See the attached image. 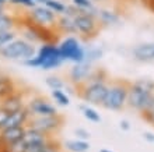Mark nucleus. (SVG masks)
<instances>
[{"label": "nucleus", "mask_w": 154, "mask_h": 152, "mask_svg": "<svg viewBox=\"0 0 154 152\" xmlns=\"http://www.w3.org/2000/svg\"><path fill=\"white\" fill-rule=\"evenodd\" d=\"M94 3H101V1H106V0H93Z\"/></svg>", "instance_id": "obj_39"}, {"label": "nucleus", "mask_w": 154, "mask_h": 152, "mask_svg": "<svg viewBox=\"0 0 154 152\" xmlns=\"http://www.w3.org/2000/svg\"><path fill=\"white\" fill-rule=\"evenodd\" d=\"M27 100H28L27 92L23 91L21 88H18L14 94H11L7 98L0 100V108H3L8 113H16L27 106Z\"/></svg>", "instance_id": "obj_12"}, {"label": "nucleus", "mask_w": 154, "mask_h": 152, "mask_svg": "<svg viewBox=\"0 0 154 152\" xmlns=\"http://www.w3.org/2000/svg\"><path fill=\"white\" fill-rule=\"evenodd\" d=\"M119 127H121V130H123V131H128V130H130V124L128 120H121Z\"/></svg>", "instance_id": "obj_34"}, {"label": "nucleus", "mask_w": 154, "mask_h": 152, "mask_svg": "<svg viewBox=\"0 0 154 152\" xmlns=\"http://www.w3.org/2000/svg\"><path fill=\"white\" fill-rule=\"evenodd\" d=\"M132 56L140 63H153L154 61V42H142L132 48Z\"/></svg>", "instance_id": "obj_13"}, {"label": "nucleus", "mask_w": 154, "mask_h": 152, "mask_svg": "<svg viewBox=\"0 0 154 152\" xmlns=\"http://www.w3.org/2000/svg\"><path fill=\"white\" fill-rule=\"evenodd\" d=\"M4 152H28V145L24 140L16 141L11 144H6Z\"/></svg>", "instance_id": "obj_26"}, {"label": "nucleus", "mask_w": 154, "mask_h": 152, "mask_svg": "<svg viewBox=\"0 0 154 152\" xmlns=\"http://www.w3.org/2000/svg\"><path fill=\"white\" fill-rule=\"evenodd\" d=\"M10 115H11V113H8L7 110H4L3 108H0V130L4 128V126H6V123H7Z\"/></svg>", "instance_id": "obj_31"}, {"label": "nucleus", "mask_w": 154, "mask_h": 152, "mask_svg": "<svg viewBox=\"0 0 154 152\" xmlns=\"http://www.w3.org/2000/svg\"><path fill=\"white\" fill-rule=\"evenodd\" d=\"M45 84L51 91L53 89H65L66 88V82L62 80L60 77L57 76H48L45 78Z\"/></svg>", "instance_id": "obj_23"}, {"label": "nucleus", "mask_w": 154, "mask_h": 152, "mask_svg": "<svg viewBox=\"0 0 154 152\" xmlns=\"http://www.w3.org/2000/svg\"><path fill=\"white\" fill-rule=\"evenodd\" d=\"M0 50H2V48H0Z\"/></svg>", "instance_id": "obj_41"}, {"label": "nucleus", "mask_w": 154, "mask_h": 152, "mask_svg": "<svg viewBox=\"0 0 154 152\" xmlns=\"http://www.w3.org/2000/svg\"><path fill=\"white\" fill-rule=\"evenodd\" d=\"M140 116H142V119L146 121V123H149L151 127L154 128V99H153V102L149 105V108L143 113H140Z\"/></svg>", "instance_id": "obj_28"}, {"label": "nucleus", "mask_w": 154, "mask_h": 152, "mask_svg": "<svg viewBox=\"0 0 154 152\" xmlns=\"http://www.w3.org/2000/svg\"><path fill=\"white\" fill-rule=\"evenodd\" d=\"M16 38H18V31H16V29L0 32V48H3L7 43L13 42Z\"/></svg>", "instance_id": "obj_27"}, {"label": "nucleus", "mask_w": 154, "mask_h": 152, "mask_svg": "<svg viewBox=\"0 0 154 152\" xmlns=\"http://www.w3.org/2000/svg\"><path fill=\"white\" fill-rule=\"evenodd\" d=\"M74 21H76V27H77V35L80 36L83 40L94 39L102 28L97 17L90 16V14H87L84 11L77 14L74 17Z\"/></svg>", "instance_id": "obj_8"}, {"label": "nucleus", "mask_w": 154, "mask_h": 152, "mask_svg": "<svg viewBox=\"0 0 154 152\" xmlns=\"http://www.w3.org/2000/svg\"><path fill=\"white\" fill-rule=\"evenodd\" d=\"M51 96H52V99L55 100V103L59 105V106L66 108V106L70 105L69 95H67L63 89H53V91H51Z\"/></svg>", "instance_id": "obj_21"}, {"label": "nucleus", "mask_w": 154, "mask_h": 152, "mask_svg": "<svg viewBox=\"0 0 154 152\" xmlns=\"http://www.w3.org/2000/svg\"><path fill=\"white\" fill-rule=\"evenodd\" d=\"M0 4H3V6H8V0H0Z\"/></svg>", "instance_id": "obj_37"}, {"label": "nucleus", "mask_w": 154, "mask_h": 152, "mask_svg": "<svg viewBox=\"0 0 154 152\" xmlns=\"http://www.w3.org/2000/svg\"><path fill=\"white\" fill-rule=\"evenodd\" d=\"M17 28V18L11 16L10 13L0 14V32L3 31H11Z\"/></svg>", "instance_id": "obj_19"}, {"label": "nucleus", "mask_w": 154, "mask_h": 152, "mask_svg": "<svg viewBox=\"0 0 154 152\" xmlns=\"http://www.w3.org/2000/svg\"><path fill=\"white\" fill-rule=\"evenodd\" d=\"M44 6H46L49 10H52L57 16H63V14H65L66 3L63 0H46L44 3Z\"/></svg>", "instance_id": "obj_22"}, {"label": "nucleus", "mask_w": 154, "mask_h": 152, "mask_svg": "<svg viewBox=\"0 0 154 152\" xmlns=\"http://www.w3.org/2000/svg\"><path fill=\"white\" fill-rule=\"evenodd\" d=\"M27 109L31 116H53L57 115L56 106L42 95H32L27 100Z\"/></svg>", "instance_id": "obj_9"}, {"label": "nucleus", "mask_w": 154, "mask_h": 152, "mask_svg": "<svg viewBox=\"0 0 154 152\" xmlns=\"http://www.w3.org/2000/svg\"><path fill=\"white\" fill-rule=\"evenodd\" d=\"M70 3L74 4L79 10H81V11H88V10H91L93 7H95V3H94L93 0H70Z\"/></svg>", "instance_id": "obj_29"}, {"label": "nucleus", "mask_w": 154, "mask_h": 152, "mask_svg": "<svg viewBox=\"0 0 154 152\" xmlns=\"http://www.w3.org/2000/svg\"><path fill=\"white\" fill-rule=\"evenodd\" d=\"M100 152H114V151H111V149H101Z\"/></svg>", "instance_id": "obj_40"}, {"label": "nucleus", "mask_w": 154, "mask_h": 152, "mask_svg": "<svg viewBox=\"0 0 154 152\" xmlns=\"http://www.w3.org/2000/svg\"><path fill=\"white\" fill-rule=\"evenodd\" d=\"M74 134H76V137L79 138V140H83V141H88L90 137H91V134H90L88 130H85V128H76L74 130Z\"/></svg>", "instance_id": "obj_30"}, {"label": "nucleus", "mask_w": 154, "mask_h": 152, "mask_svg": "<svg viewBox=\"0 0 154 152\" xmlns=\"http://www.w3.org/2000/svg\"><path fill=\"white\" fill-rule=\"evenodd\" d=\"M102 56H104V52H102V49H100V48L85 49V59H84V61H88V63L94 64L95 61L101 60Z\"/></svg>", "instance_id": "obj_24"}, {"label": "nucleus", "mask_w": 154, "mask_h": 152, "mask_svg": "<svg viewBox=\"0 0 154 152\" xmlns=\"http://www.w3.org/2000/svg\"><path fill=\"white\" fill-rule=\"evenodd\" d=\"M55 28L56 31L60 34V35H77V27H76V21H74L73 17L69 16H59L57 17V21L55 24Z\"/></svg>", "instance_id": "obj_15"}, {"label": "nucleus", "mask_w": 154, "mask_h": 152, "mask_svg": "<svg viewBox=\"0 0 154 152\" xmlns=\"http://www.w3.org/2000/svg\"><path fill=\"white\" fill-rule=\"evenodd\" d=\"M37 46L35 43L27 42L23 38H16V39L7 43L6 46L2 48L0 50V57H3L6 60H18L24 61L28 60L31 57L37 55Z\"/></svg>", "instance_id": "obj_5"}, {"label": "nucleus", "mask_w": 154, "mask_h": 152, "mask_svg": "<svg viewBox=\"0 0 154 152\" xmlns=\"http://www.w3.org/2000/svg\"><path fill=\"white\" fill-rule=\"evenodd\" d=\"M154 99V81L153 80H136L130 82L128 94V108L133 109L139 115L149 108Z\"/></svg>", "instance_id": "obj_2"}, {"label": "nucleus", "mask_w": 154, "mask_h": 152, "mask_svg": "<svg viewBox=\"0 0 154 152\" xmlns=\"http://www.w3.org/2000/svg\"><path fill=\"white\" fill-rule=\"evenodd\" d=\"M143 138H144L147 142L154 144V131H146V133H143Z\"/></svg>", "instance_id": "obj_33"}, {"label": "nucleus", "mask_w": 154, "mask_h": 152, "mask_svg": "<svg viewBox=\"0 0 154 152\" xmlns=\"http://www.w3.org/2000/svg\"><path fill=\"white\" fill-rule=\"evenodd\" d=\"M27 126H16V127H4L0 130V137L6 144H11L16 141L24 140Z\"/></svg>", "instance_id": "obj_14"}, {"label": "nucleus", "mask_w": 154, "mask_h": 152, "mask_svg": "<svg viewBox=\"0 0 154 152\" xmlns=\"http://www.w3.org/2000/svg\"><path fill=\"white\" fill-rule=\"evenodd\" d=\"M25 16L28 17L29 20L39 25H45V27H55L57 21V14L49 10L44 4H37L35 7L29 8L25 11Z\"/></svg>", "instance_id": "obj_10"}, {"label": "nucleus", "mask_w": 154, "mask_h": 152, "mask_svg": "<svg viewBox=\"0 0 154 152\" xmlns=\"http://www.w3.org/2000/svg\"><path fill=\"white\" fill-rule=\"evenodd\" d=\"M130 81L115 78L109 80L106 95L104 98L101 108L112 112H121L125 108H128V94H129Z\"/></svg>", "instance_id": "obj_4"}, {"label": "nucleus", "mask_w": 154, "mask_h": 152, "mask_svg": "<svg viewBox=\"0 0 154 152\" xmlns=\"http://www.w3.org/2000/svg\"><path fill=\"white\" fill-rule=\"evenodd\" d=\"M8 6H3V4H0V14H4V13H7L8 10Z\"/></svg>", "instance_id": "obj_35"}, {"label": "nucleus", "mask_w": 154, "mask_h": 152, "mask_svg": "<svg viewBox=\"0 0 154 152\" xmlns=\"http://www.w3.org/2000/svg\"><path fill=\"white\" fill-rule=\"evenodd\" d=\"M97 18L101 27H114L121 22V14L114 8H100Z\"/></svg>", "instance_id": "obj_17"}, {"label": "nucleus", "mask_w": 154, "mask_h": 152, "mask_svg": "<svg viewBox=\"0 0 154 152\" xmlns=\"http://www.w3.org/2000/svg\"><path fill=\"white\" fill-rule=\"evenodd\" d=\"M21 63L31 68H39V70H55L59 68L65 63L60 57L57 43H41L38 48L37 55L28 60H24Z\"/></svg>", "instance_id": "obj_3"}, {"label": "nucleus", "mask_w": 154, "mask_h": 152, "mask_svg": "<svg viewBox=\"0 0 154 152\" xmlns=\"http://www.w3.org/2000/svg\"><path fill=\"white\" fill-rule=\"evenodd\" d=\"M65 124V117L62 115H53V116H32L29 119L27 127L35 128L38 131L44 133L45 136L53 137Z\"/></svg>", "instance_id": "obj_7"}, {"label": "nucleus", "mask_w": 154, "mask_h": 152, "mask_svg": "<svg viewBox=\"0 0 154 152\" xmlns=\"http://www.w3.org/2000/svg\"><path fill=\"white\" fill-rule=\"evenodd\" d=\"M79 109L81 110L83 116H84L88 121H91V123H100V121H101V116H100V113H98L97 110L91 106V105H87V103L80 105Z\"/></svg>", "instance_id": "obj_20"}, {"label": "nucleus", "mask_w": 154, "mask_h": 152, "mask_svg": "<svg viewBox=\"0 0 154 152\" xmlns=\"http://www.w3.org/2000/svg\"><path fill=\"white\" fill-rule=\"evenodd\" d=\"M18 88H20V84L11 76L0 73V100L14 94Z\"/></svg>", "instance_id": "obj_16"}, {"label": "nucleus", "mask_w": 154, "mask_h": 152, "mask_svg": "<svg viewBox=\"0 0 154 152\" xmlns=\"http://www.w3.org/2000/svg\"><path fill=\"white\" fill-rule=\"evenodd\" d=\"M94 67L93 64L88 61H81V63H76L70 67L69 73H67V80L74 88L83 85L84 82H87L93 73Z\"/></svg>", "instance_id": "obj_11"}, {"label": "nucleus", "mask_w": 154, "mask_h": 152, "mask_svg": "<svg viewBox=\"0 0 154 152\" xmlns=\"http://www.w3.org/2000/svg\"><path fill=\"white\" fill-rule=\"evenodd\" d=\"M4 148H6V142L2 140V137H0V152H4Z\"/></svg>", "instance_id": "obj_36"}, {"label": "nucleus", "mask_w": 154, "mask_h": 152, "mask_svg": "<svg viewBox=\"0 0 154 152\" xmlns=\"http://www.w3.org/2000/svg\"><path fill=\"white\" fill-rule=\"evenodd\" d=\"M37 1L35 0H8V7L13 8H32L37 6Z\"/></svg>", "instance_id": "obj_25"}, {"label": "nucleus", "mask_w": 154, "mask_h": 152, "mask_svg": "<svg viewBox=\"0 0 154 152\" xmlns=\"http://www.w3.org/2000/svg\"><path fill=\"white\" fill-rule=\"evenodd\" d=\"M35 1H37L38 4H44L45 1H46V0H35Z\"/></svg>", "instance_id": "obj_38"}, {"label": "nucleus", "mask_w": 154, "mask_h": 152, "mask_svg": "<svg viewBox=\"0 0 154 152\" xmlns=\"http://www.w3.org/2000/svg\"><path fill=\"white\" fill-rule=\"evenodd\" d=\"M109 80V76L104 68H94L88 81L76 88L77 95L87 105L101 106L106 95Z\"/></svg>", "instance_id": "obj_1"}, {"label": "nucleus", "mask_w": 154, "mask_h": 152, "mask_svg": "<svg viewBox=\"0 0 154 152\" xmlns=\"http://www.w3.org/2000/svg\"><path fill=\"white\" fill-rule=\"evenodd\" d=\"M59 53L63 61H69L72 64L81 63L85 59V48L81 45L79 38L73 35H69L57 43Z\"/></svg>", "instance_id": "obj_6"}, {"label": "nucleus", "mask_w": 154, "mask_h": 152, "mask_svg": "<svg viewBox=\"0 0 154 152\" xmlns=\"http://www.w3.org/2000/svg\"><path fill=\"white\" fill-rule=\"evenodd\" d=\"M66 149L69 152H87L90 149V144L88 141H83V140H67L63 144Z\"/></svg>", "instance_id": "obj_18"}, {"label": "nucleus", "mask_w": 154, "mask_h": 152, "mask_svg": "<svg viewBox=\"0 0 154 152\" xmlns=\"http://www.w3.org/2000/svg\"><path fill=\"white\" fill-rule=\"evenodd\" d=\"M140 3L149 13H151L154 16V0H140Z\"/></svg>", "instance_id": "obj_32"}]
</instances>
